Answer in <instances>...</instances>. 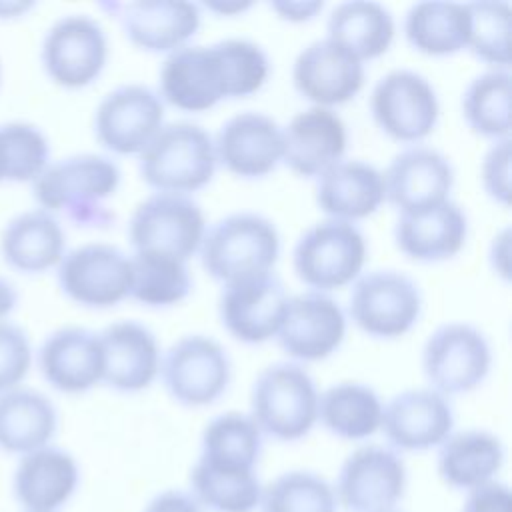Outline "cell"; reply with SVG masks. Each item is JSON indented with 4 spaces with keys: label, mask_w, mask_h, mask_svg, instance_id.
<instances>
[{
    "label": "cell",
    "mask_w": 512,
    "mask_h": 512,
    "mask_svg": "<svg viewBox=\"0 0 512 512\" xmlns=\"http://www.w3.org/2000/svg\"><path fill=\"white\" fill-rule=\"evenodd\" d=\"M120 184V168L100 154H76L48 164L32 182L38 206L62 212L78 226H106L112 214L106 200Z\"/></svg>",
    "instance_id": "obj_1"
},
{
    "label": "cell",
    "mask_w": 512,
    "mask_h": 512,
    "mask_svg": "<svg viewBox=\"0 0 512 512\" xmlns=\"http://www.w3.org/2000/svg\"><path fill=\"white\" fill-rule=\"evenodd\" d=\"M202 268L218 282L272 272L280 254V236L272 220L254 212H236L206 228L198 248Z\"/></svg>",
    "instance_id": "obj_2"
},
{
    "label": "cell",
    "mask_w": 512,
    "mask_h": 512,
    "mask_svg": "<svg viewBox=\"0 0 512 512\" xmlns=\"http://www.w3.org/2000/svg\"><path fill=\"white\" fill-rule=\"evenodd\" d=\"M318 388L304 366L278 362L264 368L250 392V416L262 436L296 442L318 422Z\"/></svg>",
    "instance_id": "obj_3"
},
{
    "label": "cell",
    "mask_w": 512,
    "mask_h": 512,
    "mask_svg": "<svg viewBox=\"0 0 512 512\" xmlns=\"http://www.w3.org/2000/svg\"><path fill=\"white\" fill-rule=\"evenodd\" d=\"M140 178L156 192L182 194L204 188L216 172L212 136L198 124H164L138 154Z\"/></svg>",
    "instance_id": "obj_4"
},
{
    "label": "cell",
    "mask_w": 512,
    "mask_h": 512,
    "mask_svg": "<svg viewBox=\"0 0 512 512\" xmlns=\"http://www.w3.org/2000/svg\"><path fill=\"white\" fill-rule=\"evenodd\" d=\"M366 262V240L352 222L326 218L296 242L292 264L298 280L312 292H330L354 282Z\"/></svg>",
    "instance_id": "obj_5"
},
{
    "label": "cell",
    "mask_w": 512,
    "mask_h": 512,
    "mask_svg": "<svg viewBox=\"0 0 512 512\" xmlns=\"http://www.w3.org/2000/svg\"><path fill=\"white\" fill-rule=\"evenodd\" d=\"M206 232L202 208L182 194L156 192L140 202L128 222L134 252H158L188 262Z\"/></svg>",
    "instance_id": "obj_6"
},
{
    "label": "cell",
    "mask_w": 512,
    "mask_h": 512,
    "mask_svg": "<svg viewBox=\"0 0 512 512\" xmlns=\"http://www.w3.org/2000/svg\"><path fill=\"white\" fill-rule=\"evenodd\" d=\"M492 350L486 336L472 324L448 322L438 326L422 348V370L442 396L476 390L488 376Z\"/></svg>",
    "instance_id": "obj_7"
},
{
    "label": "cell",
    "mask_w": 512,
    "mask_h": 512,
    "mask_svg": "<svg viewBox=\"0 0 512 512\" xmlns=\"http://www.w3.org/2000/svg\"><path fill=\"white\" fill-rule=\"evenodd\" d=\"M348 312L352 322L372 338H400L420 318L418 284L398 270H372L354 280Z\"/></svg>",
    "instance_id": "obj_8"
},
{
    "label": "cell",
    "mask_w": 512,
    "mask_h": 512,
    "mask_svg": "<svg viewBox=\"0 0 512 512\" xmlns=\"http://www.w3.org/2000/svg\"><path fill=\"white\" fill-rule=\"evenodd\" d=\"M160 376L170 398L186 408L216 402L228 388V352L210 336L190 334L176 340L160 360Z\"/></svg>",
    "instance_id": "obj_9"
},
{
    "label": "cell",
    "mask_w": 512,
    "mask_h": 512,
    "mask_svg": "<svg viewBox=\"0 0 512 512\" xmlns=\"http://www.w3.org/2000/svg\"><path fill=\"white\" fill-rule=\"evenodd\" d=\"M406 484L402 456L388 446L366 444L344 458L332 488L346 512H386L404 498Z\"/></svg>",
    "instance_id": "obj_10"
},
{
    "label": "cell",
    "mask_w": 512,
    "mask_h": 512,
    "mask_svg": "<svg viewBox=\"0 0 512 512\" xmlns=\"http://www.w3.org/2000/svg\"><path fill=\"white\" fill-rule=\"evenodd\" d=\"M370 112L386 136L396 142L416 144L436 128L440 104L428 78L400 68L376 82L370 94Z\"/></svg>",
    "instance_id": "obj_11"
},
{
    "label": "cell",
    "mask_w": 512,
    "mask_h": 512,
    "mask_svg": "<svg viewBox=\"0 0 512 512\" xmlns=\"http://www.w3.org/2000/svg\"><path fill=\"white\" fill-rule=\"evenodd\" d=\"M56 276L60 290L72 302L110 308L130 296L132 264L118 246L90 242L64 252Z\"/></svg>",
    "instance_id": "obj_12"
},
{
    "label": "cell",
    "mask_w": 512,
    "mask_h": 512,
    "mask_svg": "<svg viewBox=\"0 0 512 512\" xmlns=\"http://www.w3.org/2000/svg\"><path fill=\"white\" fill-rule=\"evenodd\" d=\"M40 58L46 74L58 86L84 88L102 74L108 40L94 18L66 14L46 32Z\"/></svg>",
    "instance_id": "obj_13"
},
{
    "label": "cell",
    "mask_w": 512,
    "mask_h": 512,
    "mask_svg": "<svg viewBox=\"0 0 512 512\" xmlns=\"http://www.w3.org/2000/svg\"><path fill=\"white\" fill-rule=\"evenodd\" d=\"M164 126V102L142 84L110 90L94 114L96 140L112 154H140Z\"/></svg>",
    "instance_id": "obj_14"
},
{
    "label": "cell",
    "mask_w": 512,
    "mask_h": 512,
    "mask_svg": "<svg viewBox=\"0 0 512 512\" xmlns=\"http://www.w3.org/2000/svg\"><path fill=\"white\" fill-rule=\"evenodd\" d=\"M288 298L272 272L228 282L218 300L222 326L244 344H262L276 336Z\"/></svg>",
    "instance_id": "obj_15"
},
{
    "label": "cell",
    "mask_w": 512,
    "mask_h": 512,
    "mask_svg": "<svg viewBox=\"0 0 512 512\" xmlns=\"http://www.w3.org/2000/svg\"><path fill=\"white\" fill-rule=\"evenodd\" d=\"M346 336V316L340 304L322 292L288 298L276 342L282 352L300 362H318L334 354Z\"/></svg>",
    "instance_id": "obj_16"
},
{
    "label": "cell",
    "mask_w": 512,
    "mask_h": 512,
    "mask_svg": "<svg viewBox=\"0 0 512 512\" xmlns=\"http://www.w3.org/2000/svg\"><path fill=\"white\" fill-rule=\"evenodd\" d=\"M380 430L398 454L426 452L454 432V408L432 388L404 390L382 408Z\"/></svg>",
    "instance_id": "obj_17"
},
{
    "label": "cell",
    "mask_w": 512,
    "mask_h": 512,
    "mask_svg": "<svg viewBox=\"0 0 512 512\" xmlns=\"http://www.w3.org/2000/svg\"><path fill=\"white\" fill-rule=\"evenodd\" d=\"M382 180L384 200L400 214H410L450 200L454 168L436 148L416 144L392 158Z\"/></svg>",
    "instance_id": "obj_18"
},
{
    "label": "cell",
    "mask_w": 512,
    "mask_h": 512,
    "mask_svg": "<svg viewBox=\"0 0 512 512\" xmlns=\"http://www.w3.org/2000/svg\"><path fill=\"white\" fill-rule=\"evenodd\" d=\"M292 82L302 98L330 108L352 100L364 84V64L344 46L322 38L310 42L294 60Z\"/></svg>",
    "instance_id": "obj_19"
},
{
    "label": "cell",
    "mask_w": 512,
    "mask_h": 512,
    "mask_svg": "<svg viewBox=\"0 0 512 512\" xmlns=\"http://www.w3.org/2000/svg\"><path fill=\"white\" fill-rule=\"evenodd\" d=\"M110 10L126 38L144 52H174L198 32L200 8L184 0H144L102 4Z\"/></svg>",
    "instance_id": "obj_20"
},
{
    "label": "cell",
    "mask_w": 512,
    "mask_h": 512,
    "mask_svg": "<svg viewBox=\"0 0 512 512\" xmlns=\"http://www.w3.org/2000/svg\"><path fill=\"white\" fill-rule=\"evenodd\" d=\"M80 486L76 458L60 446H44L18 458L12 472V498L22 512H58Z\"/></svg>",
    "instance_id": "obj_21"
},
{
    "label": "cell",
    "mask_w": 512,
    "mask_h": 512,
    "mask_svg": "<svg viewBox=\"0 0 512 512\" xmlns=\"http://www.w3.org/2000/svg\"><path fill=\"white\" fill-rule=\"evenodd\" d=\"M212 140L216 160L240 178H262L282 162V128L260 112L246 110L228 118Z\"/></svg>",
    "instance_id": "obj_22"
},
{
    "label": "cell",
    "mask_w": 512,
    "mask_h": 512,
    "mask_svg": "<svg viewBox=\"0 0 512 512\" xmlns=\"http://www.w3.org/2000/svg\"><path fill=\"white\" fill-rule=\"evenodd\" d=\"M160 98L184 112H204L226 98L222 64L214 44L182 46L160 66Z\"/></svg>",
    "instance_id": "obj_23"
},
{
    "label": "cell",
    "mask_w": 512,
    "mask_h": 512,
    "mask_svg": "<svg viewBox=\"0 0 512 512\" xmlns=\"http://www.w3.org/2000/svg\"><path fill=\"white\" fill-rule=\"evenodd\" d=\"M104 370L102 382L118 392L148 388L160 370V346L154 332L136 320H118L98 332Z\"/></svg>",
    "instance_id": "obj_24"
},
{
    "label": "cell",
    "mask_w": 512,
    "mask_h": 512,
    "mask_svg": "<svg viewBox=\"0 0 512 512\" xmlns=\"http://www.w3.org/2000/svg\"><path fill=\"white\" fill-rule=\"evenodd\" d=\"M282 142V162L302 178H318L342 160L348 136L334 110L312 106L298 112L282 128Z\"/></svg>",
    "instance_id": "obj_25"
},
{
    "label": "cell",
    "mask_w": 512,
    "mask_h": 512,
    "mask_svg": "<svg viewBox=\"0 0 512 512\" xmlns=\"http://www.w3.org/2000/svg\"><path fill=\"white\" fill-rule=\"evenodd\" d=\"M38 366L44 380L64 394H80L102 382L104 358L98 334L64 326L46 336L38 350Z\"/></svg>",
    "instance_id": "obj_26"
},
{
    "label": "cell",
    "mask_w": 512,
    "mask_h": 512,
    "mask_svg": "<svg viewBox=\"0 0 512 512\" xmlns=\"http://www.w3.org/2000/svg\"><path fill=\"white\" fill-rule=\"evenodd\" d=\"M468 236V220L458 204L446 200L438 206L400 214L394 224L398 250L416 262H442L454 258Z\"/></svg>",
    "instance_id": "obj_27"
},
{
    "label": "cell",
    "mask_w": 512,
    "mask_h": 512,
    "mask_svg": "<svg viewBox=\"0 0 512 512\" xmlns=\"http://www.w3.org/2000/svg\"><path fill=\"white\" fill-rule=\"evenodd\" d=\"M316 204L332 220L356 222L384 202L382 172L362 160H340L316 178Z\"/></svg>",
    "instance_id": "obj_28"
},
{
    "label": "cell",
    "mask_w": 512,
    "mask_h": 512,
    "mask_svg": "<svg viewBox=\"0 0 512 512\" xmlns=\"http://www.w3.org/2000/svg\"><path fill=\"white\" fill-rule=\"evenodd\" d=\"M504 458V444L494 432L468 428L452 432L438 446L436 470L446 486L470 492L494 482L504 466Z\"/></svg>",
    "instance_id": "obj_29"
},
{
    "label": "cell",
    "mask_w": 512,
    "mask_h": 512,
    "mask_svg": "<svg viewBox=\"0 0 512 512\" xmlns=\"http://www.w3.org/2000/svg\"><path fill=\"white\" fill-rule=\"evenodd\" d=\"M64 248L66 236L60 222L42 208L14 216L0 234V252L6 264L26 274H38L58 266Z\"/></svg>",
    "instance_id": "obj_30"
},
{
    "label": "cell",
    "mask_w": 512,
    "mask_h": 512,
    "mask_svg": "<svg viewBox=\"0 0 512 512\" xmlns=\"http://www.w3.org/2000/svg\"><path fill=\"white\" fill-rule=\"evenodd\" d=\"M58 412L52 400L32 388H12L0 394V450L24 456L52 442Z\"/></svg>",
    "instance_id": "obj_31"
},
{
    "label": "cell",
    "mask_w": 512,
    "mask_h": 512,
    "mask_svg": "<svg viewBox=\"0 0 512 512\" xmlns=\"http://www.w3.org/2000/svg\"><path fill=\"white\" fill-rule=\"evenodd\" d=\"M326 38L350 50L360 62L382 56L394 40V18L378 2L352 0L338 4L326 22Z\"/></svg>",
    "instance_id": "obj_32"
},
{
    "label": "cell",
    "mask_w": 512,
    "mask_h": 512,
    "mask_svg": "<svg viewBox=\"0 0 512 512\" xmlns=\"http://www.w3.org/2000/svg\"><path fill=\"white\" fill-rule=\"evenodd\" d=\"M382 400L362 382H338L318 396V422L336 438L366 440L380 430Z\"/></svg>",
    "instance_id": "obj_33"
},
{
    "label": "cell",
    "mask_w": 512,
    "mask_h": 512,
    "mask_svg": "<svg viewBox=\"0 0 512 512\" xmlns=\"http://www.w3.org/2000/svg\"><path fill=\"white\" fill-rule=\"evenodd\" d=\"M408 44L426 56H450L468 44L466 4L428 0L410 6L404 18Z\"/></svg>",
    "instance_id": "obj_34"
},
{
    "label": "cell",
    "mask_w": 512,
    "mask_h": 512,
    "mask_svg": "<svg viewBox=\"0 0 512 512\" xmlns=\"http://www.w3.org/2000/svg\"><path fill=\"white\" fill-rule=\"evenodd\" d=\"M264 436L250 414L224 412L202 430L198 460L230 470H256Z\"/></svg>",
    "instance_id": "obj_35"
},
{
    "label": "cell",
    "mask_w": 512,
    "mask_h": 512,
    "mask_svg": "<svg viewBox=\"0 0 512 512\" xmlns=\"http://www.w3.org/2000/svg\"><path fill=\"white\" fill-rule=\"evenodd\" d=\"M188 492L204 512H254L260 504L262 482L256 470H230L196 460Z\"/></svg>",
    "instance_id": "obj_36"
},
{
    "label": "cell",
    "mask_w": 512,
    "mask_h": 512,
    "mask_svg": "<svg viewBox=\"0 0 512 512\" xmlns=\"http://www.w3.org/2000/svg\"><path fill=\"white\" fill-rule=\"evenodd\" d=\"M130 298L150 308L182 302L192 288L186 262L158 252H132Z\"/></svg>",
    "instance_id": "obj_37"
},
{
    "label": "cell",
    "mask_w": 512,
    "mask_h": 512,
    "mask_svg": "<svg viewBox=\"0 0 512 512\" xmlns=\"http://www.w3.org/2000/svg\"><path fill=\"white\" fill-rule=\"evenodd\" d=\"M462 116L484 138H510V72L488 70L476 76L462 94Z\"/></svg>",
    "instance_id": "obj_38"
},
{
    "label": "cell",
    "mask_w": 512,
    "mask_h": 512,
    "mask_svg": "<svg viewBox=\"0 0 512 512\" xmlns=\"http://www.w3.org/2000/svg\"><path fill=\"white\" fill-rule=\"evenodd\" d=\"M260 512H338L332 484L310 470H288L266 486L258 504Z\"/></svg>",
    "instance_id": "obj_39"
},
{
    "label": "cell",
    "mask_w": 512,
    "mask_h": 512,
    "mask_svg": "<svg viewBox=\"0 0 512 512\" xmlns=\"http://www.w3.org/2000/svg\"><path fill=\"white\" fill-rule=\"evenodd\" d=\"M466 48L494 70L510 66V4L470 2Z\"/></svg>",
    "instance_id": "obj_40"
},
{
    "label": "cell",
    "mask_w": 512,
    "mask_h": 512,
    "mask_svg": "<svg viewBox=\"0 0 512 512\" xmlns=\"http://www.w3.org/2000/svg\"><path fill=\"white\" fill-rule=\"evenodd\" d=\"M4 180L34 182L50 164V146L44 132L28 122L0 126Z\"/></svg>",
    "instance_id": "obj_41"
},
{
    "label": "cell",
    "mask_w": 512,
    "mask_h": 512,
    "mask_svg": "<svg viewBox=\"0 0 512 512\" xmlns=\"http://www.w3.org/2000/svg\"><path fill=\"white\" fill-rule=\"evenodd\" d=\"M214 48L224 72L226 98H244L264 86L270 62L258 44L242 38H226L214 42Z\"/></svg>",
    "instance_id": "obj_42"
},
{
    "label": "cell",
    "mask_w": 512,
    "mask_h": 512,
    "mask_svg": "<svg viewBox=\"0 0 512 512\" xmlns=\"http://www.w3.org/2000/svg\"><path fill=\"white\" fill-rule=\"evenodd\" d=\"M32 364V348L26 332L0 320V394L18 388Z\"/></svg>",
    "instance_id": "obj_43"
},
{
    "label": "cell",
    "mask_w": 512,
    "mask_h": 512,
    "mask_svg": "<svg viewBox=\"0 0 512 512\" xmlns=\"http://www.w3.org/2000/svg\"><path fill=\"white\" fill-rule=\"evenodd\" d=\"M480 178L484 192L498 204L510 202V138L496 140L484 154Z\"/></svg>",
    "instance_id": "obj_44"
},
{
    "label": "cell",
    "mask_w": 512,
    "mask_h": 512,
    "mask_svg": "<svg viewBox=\"0 0 512 512\" xmlns=\"http://www.w3.org/2000/svg\"><path fill=\"white\" fill-rule=\"evenodd\" d=\"M460 512H512V492L500 480L488 482L466 492Z\"/></svg>",
    "instance_id": "obj_45"
},
{
    "label": "cell",
    "mask_w": 512,
    "mask_h": 512,
    "mask_svg": "<svg viewBox=\"0 0 512 512\" xmlns=\"http://www.w3.org/2000/svg\"><path fill=\"white\" fill-rule=\"evenodd\" d=\"M142 512H204L202 506L184 490H164L148 500Z\"/></svg>",
    "instance_id": "obj_46"
},
{
    "label": "cell",
    "mask_w": 512,
    "mask_h": 512,
    "mask_svg": "<svg viewBox=\"0 0 512 512\" xmlns=\"http://www.w3.org/2000/svg\"><path fill=\"white\" fill-rule=\"evenodd\" d=\"M270 8L282 20L306 22V20H312L324 8V2H318V0H280V2H272Z\"/></svg>",
    "instance_id": "obj_47"
},
{
    "label": "cell",
    "mask_w": 512,
    "mask_h": 512,
    "mask_svg": "<svg viewBox=\"0 0 512 512\" xmlns=\"http://www.w3.org/2000/svg\"><path fill=\"white\" fill-rule=\"evenodd\" d=\"M508 250H510V228H504L494 236L492 248H490V260L496 274H500L504 280H508Z\"/></svg>",
    "instance_id": "obj_48"
},
{
    "label": "cell",
    "mask_w": 512,
    "mask_h": 512,
    "mask_svg": "<svg viewBox=\"0 0 512 512\" xmlns=\"http://www.w3.org/2000/svg\"><path fill=\"white\" fill-rule=\"evenodd\" d=\"M16 302H18V294L14 286L0 276V320H4L14 310Z\"/></svg>",
    "instance_id": "obj_49"
},
{
    "label": "cell",
    "mask_w": 512,
    "mask_h": 512,
    "mask_svg": "<svg viewBox=\"0 0 512 512\" xmlns=\"http://www.w3.org/2000/svg\"><path fill=\"white\" fill-rule=\"evenodd\" d=\"M204 6L216 14L232 16V14H238V12L242 14L244 10H248L252 6V2H206Z\"/></svg>",
    "instance_id": "obj_50"
},
{
    "label": "cell",
    "mask_w": 512,
    "mask_h": 512,
    "mask_svg": "<svg viewBox=\"0 0 512 512\" xmlns=\"http://www.w3.org/2000/svg\"><path fill=\"white\" fill-rule=\"evenodd\" d=\"M32 8V2H4L0 0V18H14Z\"/></svg>",
    "instance_id": "obj_51"
},
{
    "label": "cell",
    "mask_w": 512,
    "mask_h": 512,
    "mask_svg": "<svg viewBox=\"0 0 512 512\" xmlns=\"http://www.w3.org/2000/svg\"><path fill=\"white\" fill-rule=\"evenodd\" d=\"M4 180V162H2V148H0V182Z\"/></svg>",
    "instance_id": "obj_52"
},
{
    "label": "cell",
    "mask_w": 512,
    "mask_h": 512,
    "mask_svg": "<svg viewBox=\"0 0 512 512\" xmlns=\"http://www.w3.org/2000/svg\"><path fill=\"white\" fill-rule=\"evenodd\" d=\"M386 512H402V510H398V508H392V510H386Z\"/></svg>",
    "instance_id": "obj_53"
}]
</instances>
